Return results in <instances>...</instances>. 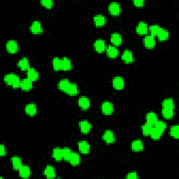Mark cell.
<instances>
[{
    "label": "cell",
    "instance_id": "24",
    "mask_svg": "<svg viewBox=\"0 0 179 179\" xmlns=\"http://www.w3.org/2000/svg\"><path fill=\"white\" fill-rule=\"evenodd\" d=\"M148 31V25L145 22H138L137 27V32L140 34H145Z\"/></svg>",
    "mask_w": 179,
    "mask_h": 179
},
{
    "label": "cell",
    "instance_id": "38",
    "mask_svg": "<svg viewBox=\"0 0 179 179\" xmlns=\"http://www.w3.org/2000/svg\"><path fill=\"white\" fill-rule=\"evenodd\" d=\"M62 156L63 159L67 161L69 160V158H70L72 151L71 150L68 148V147H65V148H62Z\"/></svg>",
    "mask_w": 179,
    "mask_h": 179
},
{
    "label": "cell",
    "instance_id": "42",
    "mask_svg": "<svg viewBox=\"0 0 179 179\" xmlns=\"http://www.w3.org/2000/svg\"><path fill=\"white\" fill-rule=\"evenodd\" d=\"M41 4L47 8H51L53 5V0H41Z\"/></svg>",
    "mask_w": 179,
    "mask_h": 179
},
{
    "label": "cell",
    "instance_id": "5",
    "mask_svg": "<svg viewBox=\"0 0 179 179\" xmlns=\"http://www.w3.org/2000/svg\"><path fill=\"white\" fill-rule=\"evenodd\" d=\"M79 125L80 131H81L83 133H88L92 129V124L86 120L80 121Z\"/></svg>",
    "mask_w": 179,
    "mask_h": 179
},
{
    "label": "cell",
    "instance_id": "44",
    "mask_svg": "<svg viewBox=\"0 0 179 179\" xmlns=\"http://www.w3.org/2000/svg\"><path fill=\"white\" fill-rule=\"evenodd\" d=\"M6 154H7V150H6L4 145L2 144V145L0 146V155H1V156H4Z\"/></svg>",
    "mask_w": 179,
    "mask_h": 179
},
{
    "label": "cell",
    "instance_id": "26",
    "mask_svg": "<svg viewBox=\"0 0 179 179\" xmlns=\"http://www.w3.org/2000/svg\"><path fill=\"white\" fill-rule=\"evenodd\" d=\"M69 162H70L72 165H78L80 163V155L77 153V152H72L70 158H69Z\"/></svg>",
    "mask_w": 179,
    "mask_h": 179
},
{
    "label": "cell",
    "instance_id": "31",
    "mask_svg": "<svg viewBox=\"0 0 179 179\" xmlns=\"http://www.w3.org/2000/svg\"><path fill=\"white\" fill-rule=\"evenodd\" d=\"M53 67L55 70H61L62 69V59L60 57H56L53 60Z\"/></svg>",
    "mask_w": 179,
    "mask_h": 179
},
{
    "label": "cell",
    "instance_id": "34",
    "mask_svg": "<svg viewBox=\"0 0 179 179\" xmlns=\"http://www.w3.org/2000/svg\"><path fill=\"white\" fill-rule=\"evenodd\" d=\"M152 129H153V127H152V125H151V124L148 123L144 124L142 126V132L143 135L148 136L151 134Z\"/></svg>",
    "mask_w": 179,
    "mask_h": 179
},
{
    "label": "cell",
    "instance_id": "30",
    "mask_svg": "<svg viewBox=\"0 0 179 179\" xmlns=\"http://www.w3.org/2000/svg\"><path fill=\"white\" fill-rule=\"evenodd\" d=\"M53 157L55 158V160H56L57 161L62 160L63 159L62 149L60 148H58V147L55 148L53 151Z\"/></svg>",
    "mask_w": 179,
    "mask_h": 179
},
{
    "label": "cell",
    "instance_id": "22",
    "mask_svg": "<svg viewBox=\"0 0 179 179\" xmlns=\"http://www.w3.org/2000/svg\"><path fill=\"white\" fill-rule=\"evenodd\" d=\"M37 108L35 104L30 103L25 106V112L26 114L30 115H34L36 114Z\"/></svg>",
    "mask_w": 179,
    "mask_h": 179
},
{
    "label": "cell",
    "instance_id": "1",
    "mask_svg": "<svg viewBox=\"0 0 179 179\" xmlns=\"http://www.w3.org/2000/svg\"><path fill=\"white\" fill-rule=\"evenodd\" d=\"M4 81L8 85H10L13 88H19L21 87V80L20 79L18 76L13 73H9L5 75Z\"/></svg>",
    "mask_w": 179,
    "mask_h": 179
},
{
    "label": "cell",
    "instance_id": "13",
    "mask_svg": "<svg viewBox=\"0 0 179 179\" xmlns=\"http://www.w3.org/2000/svg\"><path fill=\"white\" fill-rule=\"evenodd\" d=\"M143 43L146 47L148 48H153L155 45V37L150 34V35H147L145 36L143 39Z\"/></svg>",
    "mask_w": 179,
    "mask_h": 179
},
{
    "label": "cell",
    "instance_id": "18",
    "mask_svg": "<svg viewBox=\"0 0 179 179\" xmlns=\"http://www.w3.org/2000/svg\"><path fill=\"white\" fill-rule=\"evenodd\" d=\"M106 53H107L109 57L114 58V57H116L118 56V54H119V51L118 50L116 46H109L107 48H106Z\"/></svg>",
    "mask_w": 179,
    "mask_h": 179
},
{
    "label": "cell",
    "instance_id": "11",
    "mask_svg": "<svg viewBox=\"0 0 179 179\" xmlns=\"http://www.w3.org/2000/svg\"><path fill=\"white\" fill-rule=\"evenodd\" d=\"M94 46L95 50L99 53H102L106 49V44L105 41L102 39H98L94 41Z\"/></svg>",
    "mask_w": 179,
    "mask_h": 179
},
{
    "label": "cell",
    "instance_id": "10",
    "mask_svg": "<svg viewBox=\"0 0 179 179\" xmlns=\"http://www.w3.org/2000/svg\"><path fill=\"white\" fill-rule=\"evenodd\" d=\"M30 30L33 34H40L42 32L43 28L41 22L39 21H34L30 26Z\"/></svg>",
    "mask_w": 179,
    "mask_h": 179
},
{
    "label": "cell",
    "instance_id": "19",
    "mask_svg": "<svg viewBox=\"0 0 179 179\" xmlns=\"http://www.w3.org/2000/svg\"><path fill=\"white\" fill-rule=\"evenodd\" d=\"M32 80H31L30 79H29L28 78L27 79H23L21 80V88L25 91H28L30 90L31 89L33 86L32 84Z\"/></svg>",
    "mask_w": 179,
    "mask_h": 179
},
{
    "label": "cell",
    "instance_id": "45",
    "mask_svg": "<svg viewBox=\"0 0 179 179\" xmlns=\"http://www.w3.org/2000/svg\"><path fill=\"white\" fill-rule=\"evenodd\" d=\"M133 3L137 7H141L144 4V1L143 0H134Z\"/></svg>",
    "mask_w": 179,
    "mask_h": 179
},
{
    "label": "cell",
    "instance_id": "28",
    "mask_svg": "<svg viewBox=\"0 0 179 179\" xmlns=\"http://www.w3.org/2000/svg\"><path fill=\"white\" fill-rule=\"evenodd\" d=\"M157 36L158 39L160 40V41H164V40H167L169 38V33L168 30H167L164 28H161V30L160 31H159Z\"/></svg>",
    "mask_w": 179,
    "mask_h": 179
},
{
    "label": "cell",
    "instance_id": "33",
    "mask_svg": "<svg viewBox=\"0 0 179 179\" xmlns=\"http://www.w3.org/2000/svg\"><path fill=\"white\" fill-rule=\"evenodd\" d=\"M79 92V89H78V86L76 83H70V85L68 87L67 91L65 92H67V94H71V95H75L78 93Z\"/></svg>",
    "mask_w": 179,
    "mask_h": 179
},
{
    "label": "cell",
    "instance_id": "14",
    "mask_svg": "<svg viewBox=\"0 0 179 179\" xmlns=\"http://www.w3.org/2000/svg\"><path fill=\"white\" fill-rule=\"evenodd\" d=\"M27 78L29 79H30L32 81H36V80H38L39 79V73L33 67H30V69L27 70Z\"/></svg>",
    "mask_w": 179,
    "mask_h": 179
},
{
    "label": "cell",
    "instance_id": "6",
    "mask_svg": "<svg viewBox=\"0 0 179 179\" xmlns=\"http://www.w3.org/2000/svg\"><path fill=\"white\" fill-rule=\"evenodd\" d=\"M78 104H79L80 107L82 109H84V110L89 109L90 106V101L85 96L80 97L78 100Z\"/></svg>",
    "mask_w": 179,
    "mask_h": 179
},
{
    "label": "cell",
    "instance_id": "36",
    "mask_svg": "<svg viewBox=\"0 0 179 179\" xmlns=\"http://www.w3.org/2000/svg\"><path fill=\"white\" fill-rule=\"evenodd\" d=\"M162 106L164 108L174 109V102L172 98H166L162 102Z\"/></svg>",
    "mask_w": 179,
    "mask_h": 179
},
{
    "label": "cell",
    "instance_id": "43",
    "mask_svg": "<svg viewBox=\"0 0 179 179\" xmlns=\"http://www.w3.org/2000/svg\"><path fill=\"white\" fill-rule=\"evenodd\" d=\"M126 178L128 179H137L138 178V176L136 172H130L126 176Z\"/></svg>",
    "mask_w": 179,
    "mask_h": 179
},
{
    "label": "cell",
    "instance_id": "8",
    "mask_svg": "<svg viewBox=\"0 0 179 179\" xmlns=\"http://www.w3.org/2000/svg\"><path fill=\"white\" fill-rule=\"evenodd\" d=\"M78 146H79V151L82 152L83 154H87L90 151V146L88 143V141H80L79 143H78Z\"/></svg>",
    "mask_w": 179,
    "mask_h": 179
},
{
    "label": "cell",
    "instance_id": "21",
    "mask_svg": "<svg viewBox=\"0 0 179 179\" xmlns=\"http://www.w3.org/2000/svg\"><path fill=\"white\" fill-rule=\"evenodd\" d=\"M44 174L48 178H53L56 177V171L53 166L48 165L46 167V169L44 172Z\"/></svg>",
    "mask_w": 179,
    "mask_h": 179
},
{
    "label": "cell",
    "instance_id": "29",
    "mask_svg": "<svg viewBox=\"0 0 179 179\" xmlns=\"http://www.w3.org/2000/svg\"><path fill=\"white\" fill-rule=\"evenodd\" d=\"M71 82L67 79H62L60 80V82L58 83V88L60 90H61L62 91L66 92L68 88V87L70 85Z\"/></svg>",
    "mask_w": 179,
    "mask_h": 179
},
{
    "label": "cell",
    "instance_id": "2",
    "mask_svg": "<svg viewBox=\"0 0 179 179\" xmlns=\"http://www.w3.org/2000/svg\"><path fill=\"white\" fill-rule=\"evenodd\" d=\"M7 50L11 53H15L18 51V44L15 40H8L6 44Z\"/></svg>",
    "mask_w": 179,
    "mask_h": 179
},
{
    "label": "cell",
    "instance_id": "27",
    "mask_svg": "<svg viewBox=\"0 0 179 179\" xmlns=\"http://www.w3.org/2000/svg\"><path fill=\"white\" fill-rule=\"evenodd\" d=\"M11 163H12V166L15 170H18L22 165L21 159L18 156H13L11 158Z\"/></svg>",
    "mask_w": 179,
    "mask_h": 179
},
{
    "label": "cell",
    "instance_id": "39",
    "mask_svg": "<svg viewBox=\"0 0 179 179\" xmlns=\"http://www.w3.org/2000/svg\"><path fill=\"white\" fill-rule=\"evenodd\" d=\"M161 28L162 27L159 25L154 24V25H152L150 26L149 30H150V31H151V35L154 36L157 35V34L159 33V31H160Z\"/></svg>",
    "mask_w": 179,
    "mask_h": 179
},
{
    "label": "cell",
    "instance_id": "15",
    "mask_svg": "<svg viewBox=\"0 0 179 179\" xmlns=\"http://www.w3.org/2000/svg\"><path fill=\"white\" fill-rule=\"evenodd\" d=\"M122 59L126 63H131L133 62V53L130 50H125L122 55Z\"/></svg>",
    "mask_w": 179,
    "mask_h": 179
},
{
    "label": "cell",
    "instance_id": "35",
    "mask_svg": "<svg viewBox=\"0 0 179 179\" xmlns=\"http://www.w3.org/2000/svg\"><path fill=\"white\" fill-rule=\"evenodd\" d=\"M62 64L63 70H69L71 69V62L67 57H64L62 59Z\"/></svg>",
    "mask_w": 179,
    "mask_h": 179
},
{
    "label": "cell",
    "instance_id": "40",
    "mask_svg": "<svg viewBox=\"0 0 179 179\" xmlns=\"http://www.w3.org/2000/svg\"><path fill=\"white\" fill-rule=\"evenodd\" d=\"M170 134L172 137L178 138L179 137V127L178 125H173L170 128Z\"/></svg>",
    "mask_w": 179,
    "mask_h": 179
},
{
    "label": "cell",
    "instance_id": "17",
    "mask_svg": "<svg viewBox=\"0 0 179 179\" xmlns=\"http://www.w3.org/2000/svg\"><path fill=\"white\" fill-rule=\"evenodd\" d=\"M146 121L148 123L151 124V125H155V123L158 120L157 115L153 111H150L146 114Z\"/></svg>",
    "mask_w": 179,
    "mask_h": 179
},
{
    "label": "cell",
    "instance_id": "23",
    "mask_svg": "<svg viewBox=\"0 0 179 179\" xmlns=\"http://www.w3.org/2000/svg\"><path fill=\"white\" fill-rule=\"evenodd\" d=\"M18 67L22 70H28L30 68V62L27 57H22V58L19 60L18 63Z\"/></svg>",
    "mask_w": 179,
    "mask_h": 179
},
{
    "label": "cell",
    "instance_id": "20",
    "mask_svg": "<svg viewBox=\"0 0 179 179\" xmlns=\"http://www.w3.org/2000/svg\"><path fill=\"white\" fill-rule=\"evenodd\" d=\"M131 147L134 151H141L143 148V143L141 139H136L132 142Z\"/></svg>",
    "mask_w": 179,
    "mask_h": 179
},
{
    "label": "cell",
    "instance_id": "16",
    "mask_svg": "<svg viewBox=\"0 0 179 179\" xmlns=\"http://www.w3.org/2000/svg\"><path fill=\"white\" fill-rule=\"evenodd\" d=\"M111 41L112 42V44L115 46H120L123 41L122 36L120 35V34L118 32L113 33L111 36Z\"/></svg>",
    "mask_w": 179,
    "mask_h": 179
},
{
    "label": "cell",
    "instance_id": "4",
    "mask_svg": "<svg viewBox=\"0 0 179 179\" xmlns=\"http://www.w3.org/2000/svg\"><path fill=\"white\" fill-rule=\"evenodd\" d=\"M102 111L106 115H110L114 111V105L109 101H105L102 104Z\"/></svg>",
    "mask_w": 179,
    "mask_h": 179
},
{
    "label": "cell",
    "instance_id": "32",
    "mask_svg": "<svg viewBox=\"0 0 179 179\" xmlns=\"http://www.w3.org/2000/svg\"><path fill=\"white\" fill-rule=\"evenodd\" d=\"M162 113L163 116L165 118H167V119H170V118H172L173 116H174V109H169V108L162 107Z\"/></svg>",
    "mask_w": 179,
    "mask_h": 179
},
{
    "label": "cell",
    "instance_id": "7",
    "mask_svg": "<svg viewBox=\"0 0 179 179\" xmlns=\"http://www.w3.org/2000/svg\"><path fill=\"white\" fill-rule=\"evenodd\" d=\"M109 10L113 15H118L120 12V6L116 2H111L109 5Z\"/></svg>",
    "mask_w": 179,
    "mask_h": 179
},
{
    "label": "cell",
    "instance_id": "37",
    "mask_svg": "<svg viewBox=\"0 0 179 179\" xmlns=\"http://www.w3.org/2000/svg\"><path fill=\"white\" fill-rule=\"evenodd\" d=\"M155 128L163 133L167 128V124L162 120H157V122L155 123Z\"/></svg>",
    "mask_w": 179,
    "mask_h": 179
},
{
    "label": "cell",
    "instance_id": "12",
    "mask_svg": "<svg viewBox=\"0 0 179 179\" xmlns=\"http://www.w3.org/2000/svg\"><path fill=\"white\" fill-rule=\"evenodd\" d=\"M103 139L108 143H114L115 140L114 132L110 130V129L106 130L103 134Z\"/></svg>",
    "mask_w": 179,
    "mask_h": 179
},
{
    "label": "cell",
    "instance_id": "25",
    "mask_svg": "<svg viewBox=\"0 0 179 179\" xmlns=\"http://www.w3.org/2000/svg\"><path fill=\"white\" fill-rule=\"evenodd\" d=\"M94 22L97 26H102L105 24L106 18L102 14H97L94 16Z\"/></svg>",
    "mask_w": 179,
    "mask_h": 179
},
{
    "label": "cell",
    "instance_id": "3",
    "mask_svg": "<svg viewBox=\"0 0 179 179\" xmlns=\"http://www.w3.org/2000/svg\"><path fill=\"white\" fill-rule=\"evenodd\" d=\"M113 86L116 90H121L124 88L125 85V80L121 76H115L112 80Z\"/></svg>",
    "mask_w": 179,
    "mask_h": 179
},
{
    "label": "cell",
    "instance_id": "9",
    "mask_svg": "<svg viewBox=\"0 0 179 179\" xmlns=\"http://www.w3.org/2000/svg\"><path fill=\"white\" fill-rule=\"evenodd\" d=\"M20 177L23 178H27L30 177L31 170L30 167L27 165H22L21 168L18 169Z\"/></svg>",
    "mask_w": 179,
    "mask_h": 179
},
{
    "label": "cell",
    "instance_id": "41",
    "mask_svg": "<svg viewBox=\"0 0 179 179\" xmlns=\"http://www.w3.org/2000/svg\"><path fill=\"white\" fill-rule=\"evenodd\" d=\"M162 132H160V130H158V129L155 128H153L150 135L151 136L152 138H153V139H155V140H157L162 137Z\"/></svg>",
    "mask_w": 179,
    "mask_h": 179
}]
</instances>
